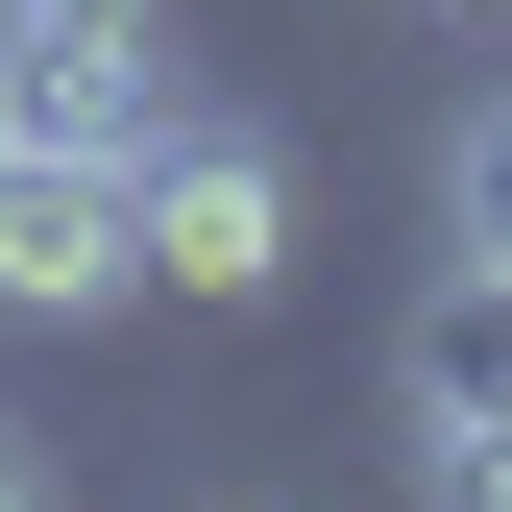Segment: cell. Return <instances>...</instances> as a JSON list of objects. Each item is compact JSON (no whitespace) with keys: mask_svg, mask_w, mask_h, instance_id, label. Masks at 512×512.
Returning <instances> with one entry per match:
<instances>
[{"mask_svg":"<svg viewBox=\"0 0 512 512\" xmlns=\"http://www.w3.org/2000/svg\"><path fill=\"white\" fill-rule=\"evenodd\" d=\"M439 25H512V0H439Z\"/></svg>","mask_w":512,"mask_h":512,"instance_id":"cell-7","label":"cell"},{"mask_svg":"<svg viewBox=\"0 0 512 512\" xmlns=\"http://www.w3.org/2000/svg\"><path fill=\"white\" fill-rule=\"evenodd\" d=\"M0 25H25V49H49V25H171V0H0Z\"/></svg>","mask_w":512,"mask_h":512,"instance_id":"cell-5","label":"cell"},{"mask_svg":"<svg viewBox=\"0 0 512 512\" xmlns=\"http://www.w3.org/2000/svg\"><path fill=\"white\" fill-rule=\"evenodd\" d=\"M439 244H488V269H512V74L439 122Z\"/></svg>","mask_w":512,"mask_h":512,"instance_id":"cell-4","label":"cell"},{"mask_svg":"<svg viewBox=\"0 0 512 512\" xmlns=\"http://www.w3.org/2000/svg\"><path fill=\"white\" fill-rule=\"evenodd\" d=\"M147 293V196L98 147H25L0 122V317H122Z\"/></svg>","mask_w":512,"mask_h":512,"instance_id":"cell-3","label":"cell"},{"mask_svg":"<svg viewBox=\"0 0 512 512\" xmlns=\"http://www.w3.org/2000/svg\"><path fill=\"white\" fill-rule=\"evenodd\" d=\"M0 512H49V439H25V415H0Z\"/></svg>","mask_w":512,"mask_h":512,"instance_id":"cell-6","label":"cell"},{"mask_svg":"<svg viewBox=\"0 0 512 512\" xmlns=\"http://www.w3.org/2000/svg\"><path fill=\"white\" fill-rule=\"evenodd\" d=\"M391 415H415V512H512V269L488 244L391 317Z\"/></svg>","mask_w":512,"mask_h":512,"instance_id":"cell-2","label":"cell"},{"mask_svg":"<svg viewBox=\"0 0 512 512\" xmlns=\"http://www.w3.org/2000/svg\"><path fill=\"white\" fill-rule=\"evenodd\" d=\"M122 196H147V293H196V317H269V293H293V147H269V122L171 98Z\"/></svg>","mask_w":512,"mask_h":512,"instance_id":"cell-1","label":"cell"}]
</instances>
